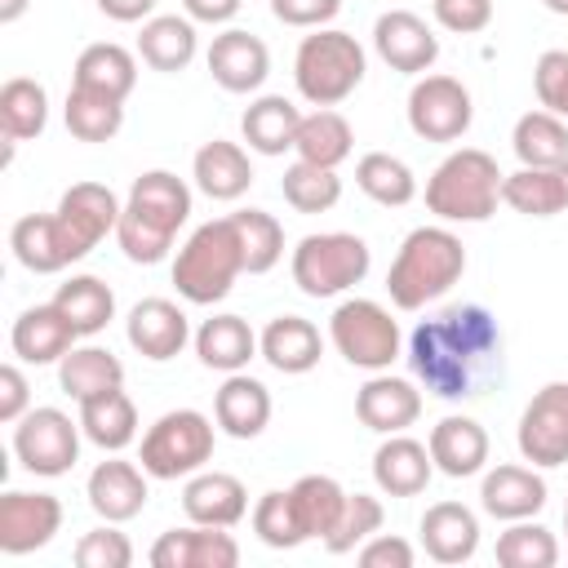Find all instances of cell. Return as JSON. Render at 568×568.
Instances as JSON below:
<instances>
[{
    "mask_svg": "<svg viewBox=\"0 0 568 568\" xmlns=\"http://www.w3.org/2000/svg\"><path fill=\"white\" fill-rule=\"evenodd\" d=\"M408 368L435 399H466L501 368V328L488 306L462 302L422 320L408 337Z\"/></svg>",
    "mask_w": 568,
    "mask_h": 568,
    "instance_id": "1",
    "label": "cell"
},
{
    "mask_svg": "<svg viewBox=\"0 0 568 568\" xmlns=\"http://www.w3.org/2000/svg\"><path fill=\"white\" fill-rule=\"evenodd\" d=\"M186 217H191V186L169 169H146L129 186L115 240L129 262L155 266L173 248V235Z\"/></svg>",
    "mask_w": 568,
    "mask_h": 568,
    "instance_id": "2",
    "label": "cell"
},
{
    "mask_svg": "<svg viewBox=\"0 0 568 568\" xmlns=\"http://www.w3.org/2000/svg\"><path fill=\"white\" fill-rule=\"evenodd\" d=\"M466 271V248L448 226H417L404 235L390 271L386 293L399 311H422L426 302L444 297Z\"/></svg>",
    "mask_w": 568,
    "mask_h": 568,
    "instance_id": "3",
    "label": "cell"
},
{
    "mask_svg": "<svg viewBox=\"0 0 568 568\" xmlns=\"http://www.w3.org/2000/svg\"><path fill=\"white\" fill-rule=\"evenodd\" d=\"M501 169L488 151L462 146L426 178V209L444 222H488L501 204Z\"/></svg>",
    "mask_w": 568,
    "mask_h": 568,
    "instance_id": "4",
    "label": "cell"
},
{
    "mask_svg": "<svg viewBox=\"0 0 568 568\" xmlns=\"http://www.w3.org/2000/svg\"><path fill=\"white\" fill-rule=\"evenodd\" d=\"M235 275H244V253L231 213L195 226L173 257V284L191 306H213L231 293Z\"/></svg>",
    "mask_w": 568,
    "mask_h": 568,
    "instance_id": "5",
    "label": "cell"
},
{
    "mask_svg": "<svg viewBox=\"0 0 568 568\" xmlns=\"http://www.w3.org/2000/svg\"><path fill=\"white\" fill-rule=\"evenodd\" d=\"M364 80V49L351 31L315 27V36H302L293 58V84L311 106H337L346 102Z\"/></svg>",
    "mask_w": 568,
    "mask_h": 568,
    "instance_id": "6",
    "label": "cell"
},
{
    "mask_svg": "<svg viewBox=\"0 0 568 568\" xmlns=\"http://www.w3.org/2000/svg\"><path fill=\"white\" fill-rule=\"evenodd\" d=\"M373 266V253L359 235L351 231H324V235H302L293 248V284L306 297H337L355 288Z\"/></svg>",
    "mask_w": 568,
    "mask_h": 568,
    "instance_id": "7",
    "label": "cell"
},
{
    "mask_svg": "<svg viewBox=\"0 0 568 568\" xmlns=\"http://www.w3.org/2000/svg\"><path fill=\"white\" fill-rule=\"evenodd\" d=\"M213 457V422L195 408H173L142 435V470L151 479H191Z\"/></svg>",
    "mask_w": 568,
    "mask_h": 568,
    "instance_id": "8",
    "label": "cell"
},
{
    "mask_svg": "<svg viewBox=\"0 0 568 568\" xmlns=\"http://www.w3.org/2000/svg\"><path fill=\"white\" fill-rule=\"evenodd\" d=\"M328 342L337 346V355L351 368H368L382 373L399 359V324L390 320V311L373 297H346L333 315H328Z\"/></svg>",
    "mask_w": 568,
    "mask_h": 568,
    "instance_id": "9",
    "label": "cell"
},
{
    "mask_svg": "<svg viewBox=\"0 0 568 568\" xmlns=\"http://www.w3.org/2000/svg\"><path fill=\"white\" fill-rule=\"evenodd\" d=\"M80 422H71L62 408H27L13 422V453L31 475H67L80 462Z\"/></svg>",
    "mask_w": 568,
    "mask_h": 568,
    "instance_id": "10",
    "label": "cell"
},
{
    "mask_svg": "<svg viewBox=\"0 0 568 568\" xmlns=\"http://www.w3.org/2000/svg\"><path fill=\"white\" fill-rule=\"evenodd\" d=\"M475 120L470 89L453 75H422L408 89V129L422 142H457Z\"/></svg>",
    "mask_w": 568,
    "mask_h": 568,
    "instance_id": "11",
    "label": "cell"
},
{
    "mask_svg": "<svg viewBox=\"0 0 568 568\" xmlns=\"http://www.w3.org/2000/svg\"><path fill=\"white\" fill-rule=\"evenodd\" d=\"M515 444L532 466H564L568 462V382H546L519 413Z\"/></svg>",
    "mask_w": 568,
    "mask_h": 568,
    "instance_id": "12",
    "label": "cell"
},
{
    "mask_svg": "<svg viewBox=\"0 0 568 568\" xmlns=\"http://www.w3.org/2000/svg\"><path fill=\"white\" fill-rule=\"evenodd\" d=\"M62 528V501L53 493H22L9 488L0 497V550L4 555H31L53 541Z\"/></svg>",
    "mask_w": 568,
    "mask_h": 568,
    "instance_id": "13",
    "label": "cell"
},
{
    "mask_svg": "<svg viewBox=\"0 0 568 568\" xmlns=\"http://www.w3.org/2000/svg\"><path fill=\"white\" fill-rule=\"evenodd\" d=\"M373 49L390 71L404 75H422L435 67L439 58V40L426 27V18H417L413 9H390L373 22Z\"/></svg>",
    "mask_w": 568,
    "mask_h": 568,
    "instance_id": "14",
    "label": "cell"
},
{
    "mask_svg": "<svg viewBox=\"0 0 568 568\" xmlns=\"http://www.w3.org/2000/svg\"><path fill=\"white\" fill-rule=\"evenodd\" d=\"M9 248H13L18 266H27L31 275H58V271H67L71 262L84 257L58 213H27V217H18L13 231H9Z\"/></svg>",
    "mask_w": 568,
    "mask_h": 568,
    "instance_id": "15",
    "label": "cell"
},
{
    "mask_svg": "<svg viewBox=\"0 0 568 568\" xmlns=\"http://www.w3.org/2000/svg\"><path fill=\"white\" fill-rule=\"evenodd\" d=\"M355 417L377 435H399L422 417V390L382 368L355 390Z\"/></svg>",
    "mask_w": 568,
    "mask_h": 568,
    "instance_id": "16",
    "label": "cell"
},
{
    "mask_svg": "<svg viewBox=\"0 0 568 568\" xmlns=\"http://www.w3.org/2000/svg\"><path fill=\"white\" fill-rule=\"evenodd\" d=\"M53 213L62 217V226L71 231V240L80 244V253H93V248L120 226L124 204H120L115 191L102 186V182H75V186L62 191V200H58Z\"/></svg>",
    "mask_w": 568,
    "mask_h": 568,
    "instance_id": "17",
    "label": "cell"
},
{
    "mask_svg": "<svg viewBox=\"0 0 568 568\" xmlns=\"http://www.w3.org/2000/svg\"><path fill=\"white\" fill-rule=\"evenodd\" d=\"M124 333H129V346L142 355V359H173L186 342H191V324H186V311L169 297H142L129 320H124Z\"/></svg>",
    "mask_w": 568,
    "mask_h": 568,
    "instance_id": "18",
    "label": "cell"
},
{
    "mask_svg": "<svg viewBox=\"0 0 568 568\" xmlns=\"http://www.w3.org/2000/svg\"><path fill=\"white\" fill-rule=\"evenodd\" d=\"M151 564L155 568H235L240 546L226 528L191 524V528L160 532V541L151 546Z\"/></svg>",
    "mask_w": 568,
    "mask_h": 568,
    "instance_id": "19",
    "label": "cell"
},
{
    "mask_svg": "<svg viewBox=\"0 0 568 568\" xmlns=\"http://www.w3.org/2000/svg\"><path fill=\"white\" fill-rule=\"evenodd\" d=\"M209 75L226 93H253L271 75V53L253 31L231 27V31L213 36V44H209Z\"/></svg>",
    "mask_w": 568,
    "mask_h": 568,
    "instance_id": "20",
    "label": "cell"
},
{
    "mask_svg": "<svg viewBox=\"0 0 568 568\" xmlns=\"http://www.w3.org/2000/svg\"><path fill=\"white\" fill-rule=\"evenodd\" d=\"M84 497H89L93 515H102L106 524H124V519L142 515V506H146V470L124 462V457L98 462L89 470Z\"/></svg>",
    "mask_w": 568,
    "mask_h": 568,
    "instance_id": "21",
    "label": "cell"
},
{
    "mask_svg": "<svg viewBox=\"0 0 568 568\" xmlns=\"http://www.w3.org/2000/svg\"><path fill=\"white\" fill-rule=\"evenodd\" d=\"M426 448L435 470H444L448 479H466V475H479L488 462V430L466 413H448L430 426Z\"/></svg>",
    "mask_w": 568,
    "mask_h": 568,
    "instance_id": "22",
    "label": "cell"
},
{
    "mask_svg": "<svg viewBox=\"0 0 568 568\" xmlns=\"http://www.w3.org/2000/svg\"><path fill=\"white\" fill-rule=\"evenodd\" d=\"M182 510L191 524L235 528L248 515V488L226 470H195L182 488Z\"/></svg>",
    "mask_w": 568,
    "mask_h": 568,
    "instance_id": "23",
    "label": "cell"
},
{
    "mask_svg": "<svg viewBox=\"0 0 568 568\" xmlns=\"http://www.w3.org/2000/svg\"><path fill=\"white\" fill-rule=\"evenodd\" d=\"M435 475V462H430V448L417 444L413 435H386L373 453V484L386 493V497H417L426 493Z\"/></svg>",
    "mask_w": 568,
    "mask_h": 568,
    "instance_id": "24",
    "label": "cell"
},
{
    "mask_svg": "<svg viewBox=\"0 0 568 568\" xmlns=\"http://www.w3.org/2000/svg\"><path fill=\"white\" fill-rule=\"evenodd\" d=\"M417 532H422V550L435 564H466L479 550V519L462 501H435V506H426Z\"/></svg>",
    "mask_w": 568,
    "mask_h": 568,
    "instance_id": "25",
    "label": "cell"
},
{
    "mask_svg": "<svg viewBox=\"0 0 568 568\" xmlns=\"http://www.w3.org/2000/svg\"><path fill=\"white\" fill-rule=\"evenodd\" d=\"M479 506L501 524L532 519L546 506V479L532 466H493L479 484Z\"/></svg>",
    "mask_w": 568,
    "mask_h": 568,
    "instance_id": "26",
    "label": "cell"
},
{
    "mask_svg": "<svg viewBox=\"0 0 568 568\" xmlns=\"http://www.w3.org/2000/svg\"><path fill=\"white\" fill-rule=\"evenodd\" d=\"M257 351H262V359H266L275 373L297 377V373H311V368L320 364L324 337H320V328H315L311 320H302V315H275V320L257 333Z\"/></svg>",
    "mask_w": 568,
    "mask_h": 568,
    "instance_id": "27",
    "label": "cell"
},
{
    "mask_svg": "<svg viewBox=\"0 0 568 568\" xmlns=\"http://www.w3.org/2000/svg\"><path fill=\"white\" fill-rule=\"evenodd\" d=\"M213 422L231 439H257L271 422V390L248 373H226L213 395Z\"/></svg>",
    "mask_w": 568,
    "mask_h": 568,
    "instance_id": "28",
    "label": "cell"
},
{
    "mask_svg": "<svg viewBox=\"0 0 568 568\" xmlns=\"http://www.w3.org/2000/svg\"><path fill=\"white\" fill-rule=\"evenodd\" d=\"M75 328L67 324V315L44 302V306H31L13 320V333H9V346L22 364H58L71 346H75Z\"/></svg>",
    "mask_w": 568,
    "mask_h": 568,
    "instance_id": "29",
    "label": "cell"
},
{
    "mask_svg": "<svg viewBox=\"0 0 568 568\" xmlns=\"http://www.w3.org/2000/svg\"><path fill=\"white\" fill-rule=\"evenodd\" d=\"M191 178L195 186L209 195V200H240L248 186H253V164H248V151L240 142H226V138H213L195 151L191 160Z\"/></svg>",
    "mask_w": 568,
    "mask_h": 568,
    "instance_id": "30",
    "label": "cell"
},
{
    "mask_svg": "<svg viewBox=\"0 0 568 568\" xmlns=\"http://www.w3.org/2000/svg\"><path fill=\"white\" fill-rule=\"evenodd\" d=\"M297 124H302V111L284 93H262L240 115V133H244L248 151H257V155H284V151H293Z\"/></svg>",
    "mask_w": 568,
    "mask_h": 568,
    "instance_id": "31",
    "label": "cell"
},
{
    "mask_svg": "<svg viewBox=\"0 0 568 568\" xmlns=\"http://www.w3.org/2000/svg\"><path fill=\"white\" fill-rule=\"evenodd\" d=\"M80 430L89 444H98L102 453H120L133 444L138 435V408L133 399L124 395V386H111V390H98L89 399H80Z\"/></svg>",
    "mask_w": 568,
    "mask_h": 568,
    "instance_id": "32",
    "label": "cell"
},
{
    "mask_svg": "<svg viewBox=\"0 0 568 568\" xmlns=\"http://www.w3.org/2000/svg\"><path fill=\"white\" fill-rule=\"evenodd\" d=\"M195 355L204 368H217V373H244L257 351V333L248 328V320L240 315H213L195 328Z\"/></svg>",
    "mask_w": 568,
    "mask_h": 568,
    "instance_id": "33",
    "label": "cell"
},
{
    "mask_svg": "<svg viewBox=\"0 0 568 568\" xmlns=\"http://www.w3.org/2000/svg\"><path fill=\"white\" fill-rule=\"evenodd\" d=\"M138 58L151 67V71H186L191 58H195V22L191 18H178V13H160V18H146L142 22V36H138Z\"/></svg>",
    "mask_w": 568,
    "mask_h": 568,
    "instance_id": "34",
    "label": "cell"
},
{
    "mask_svg": "<svg viewBox=\"0 0 568 568\" xmlns=\"http://www.w3.org/2000/svg\"><path fill=\"white\" fill-rule=\"evenodd\" d=\"M71 84L93 89V93H111V98L124 102V98L133 93V84H138V58H133L124 44H111V40L89 44V49H80V58H75Z\"/></svg>",
    "mask_w": 568,
    "mask_h": 568,
    "instance_id": "35",
    "label": "cell"
},
{
    "mask_svg": "<svg viewBox=\"0 0 568 568\" xmlns=\"http://www.w3.org/2000/svg\"><path fill=\"white\" fill-rule=\"evenodd\" d=\"M510 146L519 155V164L528 169H559L568 160V120H559L555 111H524L515 120Z\"/></svg>",
    "mask_w": 568,
    "mask_h": 568,
    "instance_id": "36",
    "label": "cell"
},
{
    "mask_svg": "<svg viewBox=\"0 0 568 568\" xmlns=\"http://www.w3.org/2000/svg\"><path fill=\"white\" fill-rule=\"evenodd\" d=\"M351 146H355V133H351L346 115H337L333 106H320V111L302 115L297 138H293L297 160L320 164V169H337L342 160H351Z\"/></svg>",
    "mask_w": 568,
    "mask_h": 568,
    "instance_id": "37",
    "label": "cell"
},
{
    "mask_svg": "<svg viewBox=\"0 0 568 568\" xmlns=\"http://www.w3.org/2000/svg\"><path fill=\"white\" fill-rule=\"evenodd\" d=\"M53 306L67 315V324H71L80 337H93V333H102V328L115 320V293H111V284H102L98 275H71V280L53 293Z\"/></svg>",
    "mask_w": 568,
    "mask_h": 568,
    "instance_id": "38",
    "label": "cell"
},
{
    "mask_svg": "<svg viewBox=\"0 0 568 568\" xmlns=\"http://www.w3.org/2000/svg\"><path fill=\"white\" fill-rule=\"evenodd\" d=\"M58 386L80 404V399H89L98 390L124 386V364L106 346H71L58 359Z\"/></svg>",
    "mask_w": 568,
    "mask_h": 568,
    "instance_id": "39",
    "label": "cell"
},
{
    "mask_svg": "<svg viewBox=\"0 0 568 568\" xmlns=\"http://www.w3.org/2000/svg\"><path fill=\"white\" fill-rule=\"evenodd\" d=\"M49 124V93L44 84H36L31 75H13L0 89V129L9 142H27L40 138Z\"/></svg>",
    "mask_w": 568,
    "mask_h": 568,
    "instance_id": "40",
    "label": "cell"
},
{
    "mask_svg": "<svg viewBox=\"0 0 568 568\" xmlns=\"http://www.w3.org/2000/svg\"><path fill=\"white\" fill-rule=\"evenodd\" d=\"M501 204H510L524 217H555V213H564L559 169H528V164H519L515 173L501 178Z\"/></svg>",
    "mask_w": 568,
    "mask_h": 568,
    "instance_id": "41",
    "label": "cell"
},
{
    "mask_svg": "<svg viewBox=\"0 0 568 568\" xmlns=\"http://www.w3.org/2000/svg\"><path fill=\"white\" fill-rule=\"evenodd\" d=\"M62 115H67L71 138H80V142H111L120 133V124H124V102L111 98V93H93V89L71 84Z\"/></svg>",
    "mask_w": 568,
    "mask_h": 568,
    "instance_id": "42",
    "label": "cell"
},
{
    "mask_svg": "<svg viewBox=\"0 0 568 568\" xmlns=\"http://www.w3.org/2000/svg\"><path fill=\"white\" fill-rule=\"evenodd\" d=\"M355 186H359L368 200L386 204V209H399V204H408V200L417 195L413 169H408L399 155H390V151H368V155H359V164H355Z\"/></svg>",
    "mask_w": 568,
    "mask_h": 568,
    "instance_id": "43",
    "label": "cell"
},
{
    "mask_svg": "<svg viewBox=\"0 0 568 568\" xmlns=\"http://www.w3.org/2000/svg\"><path fill=\"white\" fill-rule=\"evenodd\" d=\"M293 506H297V519L306 528V537H328L346 510V488L333 479V475H302L293 488Z\"/></svg>",
    "mask_w": 568,
    "mask_h": 568,
    "instance_id": "44",
    "label": "cell"
},
{
    "mask_svg": "<svg viewBox=\"0 0 568 568\" xmlns=\"http://www.w3.org/2000/svg\"><path fill=\"white\" fill-rule=\"evenodd\" d=\"M280 191H284L288 209H297V213H328L342 200V178H337V169L293 160L280 178Z\"/></svg>",
    "mask_w": 568,
    "mask_h": 568,
    "instance_id": "45",
    "label": "cell"
},
{
    "mask_svg": "<svg viewBox=\"0 0 568 568\" xmlns=\"http://www.w3.org/2000/svg\"><path fill=\"white\" fill-rule=\"evenodd\" d=\"M231 222H235V235H240L244 271L266 275L284 257V226L262 209H240V213H231Z\"/></svg>",
    "mask_w": 568,
    "mask_h": 568,
    "instance_id": "46",
    "label": "cell"
},
{
    "mask_svg": "<svg viewBox=\"0 0 568 568\" xmlns=\"http://www.w3.org/2000/svg\"><path fill=\"white\" fill-rule=\"evenodd\" d=\"M497 564L501 568H555L559 564V541L546 524L510 519V528L497 537Z\"/></svg>",
    "mask_w": 568,
    "mask_h": 568,
    "instance_id": "47",
    "label": "cell"
},
{
    "mask_svg": "<svg viewBox=\"0 0 568 568\" xmlns=\"http://www.w3.org/2000/svg\"><path fill=\"white\" fill-rule=\"evenodd\" d=\"M253 532L271 550H293V546L311 541L306 528H302V519H297V506H293V493L288 488H271V493L257 497V506H253Z\"/></svg>",
    "mask_w": 568,
    "mask_h": 568,
    "instance_id": "48",
    "label": "cell"
},
{
    "mask_svg": "<svg viewBox=\"0 0 568 568\" xmlns=\"http://www.w3.org/2000/svg\"><path fill=\"white\" fill-rule=\"evenodd\" d=\"M382 519H386V510H382V501H377L373 493H346V510H342L337 528L324 537V550H328V555H351V550H359V546L382 528Z\"/></svg>",
    "mask_w": 568,
    "mask_h": 568,
    "instance_id": "49",
    "label": "cell"
},
{
    "mask_svg": "<svg viewBox=\"0 0 568 568\" xmlns=\"http://www.w3.org/2000/svg\"><path fill=\"white\" fill-rule=\"evenodd\" d=\"M75 564L80 568H129L133 564V541L120 528H93L75 541Z\"/></svg>",
    "mask_w": 568,
    "mask_h": 568,
    "instance_id": "50",
    "label": "cell"
},
{
    "mask_svg": "<svg viewBox=\"0 0 568 568\" xmlns=\"http://www.w3.org/2000/svg\"><path fill=\"white\" fill-rule=\"evenodd\" d=\"M532 89L546 111L568 120V49H546L532 67Z\"/></svg>",
    "mask_w": 568,
    "mask_h": 568,
    "instance_id": "51",
    "label": "cell"
},
{
    "mask_svg": "<svg viewBox=\"0 0 568 568\" xmlns=\"http://www.w3.org/2000/svg\"><path fill=\"white\" fill-rule=\"evenodd\" d=\"M430 13L444 31L475 36L493 22V0H430Z\"/></svg>",
    "mask_w": 568,
    "mask_h": 568,
    "instance_id": "52",
    "label": "cell"
},
{
    "mask_svg": "<svg viewBox=\"0 0 568 568\" xmlns=\"http://www.w3.org/2000/svg\"><path fill=\"white\" fill-rule=\"evenodd\" d=\"M413 546L404 537H390V532H373L364 546H359V564L364 568H413Z\"/></svg>",
    "mask_w": 568,
    "mask_h": 568,
    "instance_id": "53",
    "label": "cell"
},
{
    "mask_svg": "<svg viewBox=\"0 0 568 568\" xmlns=\"http://www.w3.org/2000/svg\"><path fill=\"white\" fill-rule=\"evenodd\" d=\"M342 9V0H271V13L284 27H324L333 22Z\"/></svg>",
    "mask_w": 568,
    "mask_h": 568,
    "instance_id": "54",
    "label": "cell"
},
{
    "mask_svg": "<svg viewBox=\"0 0 568 568\" xmlns=\"http://www.w3.org/2000/svg\"><path fill=\"white\" fill-rule=\"evenodd\" d=\"M27 408H31V386H27V377H22L18 364H4V368H0V422L13 426Z\"/></svg>",
    "mask_w": 568,
    "mask_h": 568,
    "instance_id": "55",
    "label": "cell"
},
{
    "mask_svg": "<svg viewBox=\"0 0 568 568\" xmlns=\"http://www.w3.org/2000/svg\"><path fill=\"white\" fill-rule=\"evenodd\" d=\"M240 4H244V0H182L186 18H191V22H209V27L231 22V18L240 13Z\"/></svg>",
    "mask_w": 568,
    "mask_h": 568,
    "instance_id": "56",
    "label": "cell"
},
{
    "mask_svg": "<svg viewBox=\"0 0 568 568\" xmlns=\"http://www.w3.org/2000/svg\"><path fill=\"white\" fill-rule=\"evenodd\" d=\"M98 9L111 18V22H146L155 0H98Z\"/></svg>",
    "mask_w": 568,
    "mask_h": 568,
    "instance_id": "57",
    "label": "cell"
},
{
    "mask_svg": "<svg viewBox=\"0 0 568 568\" xmlns=\"http://www.w3.org/2000/svg\"><path fill=\"white\" fill-rule=\"evenodd\" d=\"M27 4H31V0H0V22H4V27L18 22V18L27 13Z\"/></svg>",
    "mask_w": 568,
    "mask_h": 568,
    "instance_id": "58",
    "label": "cell"
},
{
    "mask_svg": "<svg viewBox=\"0 0 568 568\" xmlns=\"http://www.w3.org/2000/svg\"><path fill=\"white\" fill-rule=\"evenodd\" d=\"M550 13H559V18H568V0H541Z\"/></svg>",
    "mask_w": 568,
    "mask_h": 568,
    "instance_id": "59",
    "label": "cell"
},
{
    "mask_svg": "<svg viewBox=\"0 0 568 568\" xmlns=\"http://www.w3.org/2000/svg\"><path fill=\"white\" fill-rule=\"evenodd\" d=\"M559 182H564V209H568V160L559 164Z\"/></svg>",
    "mask_w": 568,
    "mask_h": 568,
    "instance_id": "60",
    "label": "cell"
},
{
    "mask_svg": "<svg viewBox=\"0 0 568 568\" xmlns=\"http://www.w3.org/2000/svg\"><path fill=\"white\" fill-rule=\"evenodd\" d=\"M564 532H568V501H564Z\"/></svg>",
    "mask_w": 568,
    "mask_h": 568,
    "instance_id": "61",
    "label": "cell"
}]
</instances>
